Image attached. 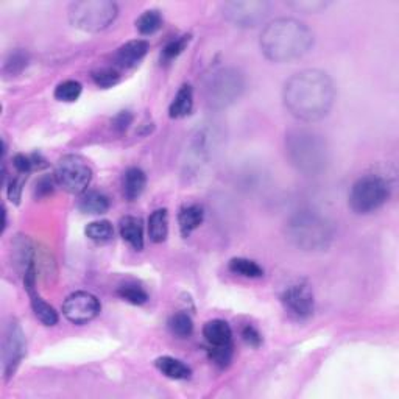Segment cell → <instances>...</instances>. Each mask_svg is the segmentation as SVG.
<instances>
[{"instance_id":"1","label":"cell","mask_w":399,"mask_h":399,"mask_svg":"<svg viewBox=\"0 0 399 399\" xmlns=\"http://www.w3.org/2000/svg\"><path fill=\"white\" fill-rule=\"evenodd\" d=\"M283 100L298 120L317 122L329 114L336 100V86L323 70H301L285 81Z\"/></svg>"},{"instance_id":"2","label":"cell","mask_w":399,"mask_h":399,"mask_svg":"<svg viewBox=\"0 0 399 399\" xmlns=\"http://www.w3.org/2000/svg\"><path fill=\"white\" fill-rule=\"evenodd\" d=\"M260 50L272 63L299 60L313 45V33L298 19L281 17L267 25L260 35Z\"/></svg>"},{"instance_id":"3","label":"cell","mask_w":399,"mask_h":399,"mask_svg":"<svg viewBox=\"0 0 399 399\" xmlns=\"http://www.w3.org/2000/svg\"><path fill=\"white\" fill-rule=\"evenodd\" d=\"M284 146L287 159L303 175L317 176L328 166V142L315 130L303 127L290 130L285 134Z\"/></svg>"},{"instance_id":"4","label":"cell","mask_w":399,"mask_h":399,"mask_svg":"<svg viewBox=\"0 0 399 399\" xmlns=\"http://www.w3.org/2000/svg\"><path fill=\"white\" fill-rule=\"evenodd\" d=\"M285 235L303 251H322L331 245L332 225L317 212L299 211L285 224Z\"/></svg>"},{"instance_id":"5","label":"cell","mask_w":399,"mask_h":399,"mask_svg":"<svg viewBox=\"0 0 399 399\" xmlns=\"http://www.w3.org/2000/svg\"><path fill=\"white\" fill-rule=\"evenodd\" d=\"M119 15L116 2L111 0H80L69 6V21L75 29L99 33L108 29Z\"/></svg>"},{"instance_id":"6","label":"cell","mask_w":399,"mask_h":399,"mask_svg":"<svg viewBox=\"0 0 399 399\" xmlns=\"http://www.w3.org/2000/svg\"><path fill=\"white\" fill-rule=\"evenodd\" d=\"M245 91V77L235 68H224L209 75L205 99L214 109H225L240 99Z\"/></svg>"},{"instance_id":"7","label":"cell","mask_w":399,"mask_h":399,"mask_svg":"<svg viewBox=\"0 0 399 399\" xmlns=\"http://www.w3.org/2000/svg\"><path fill=\"white\" fill-rule=\"evenodd\" d=\"M390 189L387 181L377 175H365L351 187L350 206L357 214L377 211L389 200Z\"/></svg>"},{"instance_id":"8","label":"cell","mask_w":399,"mask_h":399,"mask_svg":"<svg viewBox=\"0 0 399 399\" xmlns=\"http://www.w3.org/2000/svg\"><path fill=\"white\" fill-rule=\"evenodd\" d=\"M55 178L69 194H83L93 180V169L88 161L78 155H66L58 161Z\"/></svg>"},{"instance_id":"9","label":"cell","mask_w":399,"mask_h":399,"mask_svg":"<svg viewBox=\"0 0 399 399\" xmlns=\"http://www.w3.org/2000/svg\"><path fill=\"white\" fill-rule=\"evenodd\" d=\"M270 8L272 3L267 0H237L224 5V15L235 27L253 29L265 21Z\"/></svg>"},{"instance_id":"10","label":"cell","mask_w":399,"mask_h":399,"mask_svg":"<svg viewBox=\"0 0 399 399\" xmlns=\"http://www.w3.org/2000/svg\"><path fill=\"white\" fill-rule=\"evenodd\" d=\"M27 352V340H25V334L16 320L6 324V329L3 334L2 342V370L3 377L8 379L15 375L19 363Z\"/></svg>"},{"instance_id":"11","label":"cell","mask_w":399,"mask_h":399,"mask_svg":"<svg viewBox=\"0 0 399 399\" xmlns=\"http://www.w3.org/2000/svg\"><path fill=\"white\" fill-rule=\"evenodd\" d=\"M100 301L89 292H75L66 298L63 313L70 323L86 324L100 313Z\"/></svg>"},{"instance_id":"12","label":"cell","mask_w":399,"mask_h":399,"mask_svg":"<svg viewBox=\"0 0 399 399\" xmlns=\"http://www.w3.org/2000/svg\"><path fill=\"white\" fill-rule=\"evenodd\" d=\"M281 301H283L285 311L299 320L309 318L313 313V307H315L313 293L306 284L287 287L281 295Z\"/></svg>"},{"instance_id":"13","label":"cell","mask_w":399,"mask_h":399,"mask_svg":"<svg viewBox=\"0 0 399 399\" xmlns=\"http://www.w3.org/2000/svg\"><path fill=\"white\" fill-rule=\"evenodd\" d=\"M148 52V42L143 39H134L120 45L114 54V63L120 69H132L139 64Z\"/></svg>"},{"instance_id":"14","label":"cell","mask_w":399,"mask_h":399,"mask_svg":"<svg viewBox=\"0 0 399 399\" xmlns=\"http://www.w3.org/2000/svg\"><path fill=\"white\" fill-rule=\"evenodd\" d=\"M203 337L209 346H230L233 345V331L224 320H211L203 328Z\"/></svg>"},{"instance_id":"15","label":"cell","mask_w":399,"mask_h":399,"mask_svg":"<svg viewBox=\"0 0 399 399\" xmlns=\"http://www.w3.org/2000/svg\"><path fill=\"white\" fill-rule=\"evenodd\" d=\"M147 185V176L143 173V170L139 167H130L125 173H123V181H122V187H123V195L125 198L133 201L136 198H139L143 189H146Z\"/></svg>"},{"instance_id":"16","label":"cell","mask_w":399,"mask_h":399,"mask_svg":"<svg viewBox=\"0 0 399 399\" xmlns=\"http://www.w3.org/2000/svg\"><path fill=\"white\" fill-rule=\"evenodd\" d=\"M120 235L122 239L128 242L136 251H141L143 248V226L141 219L127 215L120 220Z\"/></svg>"},{"instance_id":"17","label":"cell","mask_w":399,"mask_h":399,"mask_svg":"<svg viewBox=\"0 0 399 399\" xmlns=\"http://www.w3.org/2000/svg\"><path fill=\"white\" fill-rule=\"evenodd\" d=\"M155 365L166 377L175 379V381H186V379H189L192 375L191 368H189L185 362L170 356H162L156 359Z\"/></svg>"},{"instance_id":"18","label":"cell","mask_w":399,"mask_h":399,"mask_svg":"<svg viewBox=\"0 0 399 399\" xmlns=\"http://www.w3.org/2000/svg\"><path fill=\"white\" fill-rule=\"evenodd\" d=\"M192 108H194L192 86L191 84H182L178 89V93H176L172 104H170L169 114L172 119H182V117L191 114Z\"/></svg>"},{"instance_id":"19","label":"cell","mask_w":399,"mask_h":399,"mask_svg":"<svg viewBox=\"0 0 399 399\" xmlns=\"http://www.w3.org/2000/svg\"><path fill=\"white\" fill-rule=\"evenodd\" d=\"M203 219H205V212H203V208L198 205H191L181 209V212L178 215V225L181 234L185 237H189L200 225L203 224Z\"/></svg>"},{"instance_id":"20","label":"cell","mask_w":399,"mask_h":399,"mask_svg":"<svg viewBox=\"0 0 399 399\" xmlns=\"http://www.w3.org/2000/svg\"><path fill=\"white\" fill-rule=\"evenodd\" d=\"M169 234V214L167 209H156L148 219V235L155 244H161Z\"/></svg>"},{"instance_id":"21","label":"cell","mask_w":399,"mask_h":399,"mask_svg":"<svg viewBox=\"0 0 399 399\" xmlns=\"http://www.w3.org/2000/svg\"><path fill=\"white\" fill-rule=\"evenodd\" d=\"M78 208L84 214H104L109 209V198L107 195L97 191L83 192Z\"/></svg>"},{"instance_id":"22","label":"cell","mask_w":399,"mask_h":399,"mask_svg":"<svg viewBox=\"0 0 399 399\" xmlns=\"http://www.w3.org/2000/svg\"><path fill=\"white\" fill-rule=\"evenodd\" d=\"M30 299H31V309H33L36 318L45 326H55L58 323V313L52 307L47 301H44L36 289L29 292Z\"/></svg>"},{"instance_id":"23","label":"cell","mask_w":399,"mask_h":399,"mask_svg":"<svg viewBox=\"0 0 399 399\" xmlns=\"http://www.w3.org/2000/svg\"><path fill=\"white\" fill-rule=\"evenodd\" d=\"M84 233H86L88 239L95 242V244H107L114 237V228L108 220L93 221L86 226Z\"/></svg>"},{"instance_id":"24","label":"cell","mask_w":399,"mask_h":399,"mask_svg":"<svg viewBox=\"0 0 399 399\" xmlns=\"http://www.w3.org/2000/svg\"><path fill=\"white\" fill-rule=\"evenodd\" d=\"M162 27V16L158 10H147L137 17L136 29L142 35H153Z\"/></svg>"},{"instance_id":"25","label":"cell","mask_w":399,"mask_h":399,"mask_svg":"<svg viewBox=\"0 0 399 399\" xmlns=\"http://www.w3.org/2000/svg\"><path fill=\"white\" fill-rule=\"evenodd\" d=\"M230 272L244 278H260L264 274V270L254 260L245 258H234L230 260Z\"/></svg>"},{"instance_id":"26","label":"cell","mask_w":399,"mask_h":399,"mask_svg":"<svg viewBox=\"0 0 399 399\" xmlns=\"http://www.w3.org/2000/svg\"><path fill=\"white\" fill-rule=\"evenodd\" d=\"M169 329L173 334V336L180 337V338H186L191 336L194 331V322H192V318L185 312L173 313V315L169 320Z\"/></svg>"},{"instance_id":"27","label":"cell","mask_w":399,"mask_h":399,"mask_svg":"<svg viewBox=\"0 0 399 399\" xmlns=\"http://www.w3.org/2000/svg\"><path fill=\"white\" fill-rule=\"evenodd\" d=\"M27 66H29V54L25 50L17 49L15 52H11L8 58L5 60L3 72L6 75L16 77L19 74H22L24 69H27Z\"/></svg>"},{"instance_id":"28","label":"cell","mask_w":399,"mask_h":399,"mask_svg":"<svg viewBox=\"0 0 399 399\" xmlns=\"http://www.w3.org/2000/svg\"><path fill=\"white\" fill-rule=\"evenodd\" d=\"M81 91H83L81 83H78L75 80H66L56 86L55 99L60 102L72 103V102L78 100V97L81 95Z\"/></svg>"},{"instance_id":"29","label":"cell","mask_w":399,"mask_h":399,"mask_svg":"<svg viewBox=\"0 0 399 399\" xmlns=\"http://www.w3.org/2000/svg\"><path fill=\"white\" fill-rule=\"evenodd\" d=\"M117 293H119V297H120L122 299H125V301H128V303H132V304H134V306L146 304L147 299H148L147 292L143 290L142 287L134 285V284L122 285L120 289L117 290Z\"/></svg>"},{"instance_id":"30","label":"cell","mask_w":399,"mask_h":399,"mask_svg":"<svg viewBox=\"0 0 399 399\" xmlns=\"http://www.w3.org/2000/svg\"><path fill=\"white\" fill-rule=\"evenodd\" d=\"M93 80L97 86H100L103 89H108V88H113L114 84L119 83L120 75H119V72H117L116 68H103V69H99L97 72H94Z\"/></svg>"},{"instance_id":"31","label":"cell","mask_w":399,"mask_h":399,"mask_svg":"<svg viewBox=\"0 0 399 399\" xmlns=\"http://www.w3.org/2000/svg\"><path fill=\"white\" fill-rule=\"evenodd\" d=\"M189 41H191V35H182L173 39V41H170L164 47V50H162V60L164 61L175 60L176 56H180L182 52L186 50Z\"/></svg>"},{"instance_id":"32","label":"cell","mask_w":399,"mask_h":399,"mask_svg":"<svg viewBox=\"0 0 399 399\" xmlns=\"http://www.w3.org/2000/svg\"><path fill=\"white\" fill-rule=\"evenodd\" d=\"M209 357L211 361L224 368L233 359V345L230 346H209Z\"/></svg>"},{"instance_id":"33","label":"cell","mask_w":399,"mask_h":399,"mask_svg":"<svg viewBox=\"0 0 399 399\" xmlns=\"http://www.w3.org/2000/svg\"><path fill=\"white\" fill-rule=\"evenodd\" d=\"M39 156H27V155H16L15 158H13V166H15L16 172L19 175H24L27 176L31 170L38 167V161Z\"/></svg>"},{"instance_id":"34","label":"cell","mask_w":399,"mask_h":399,"mask_svg":"<svg viewBox=\"0 0 399 399\" xmlns=\"http://www.w3.org/2000/svg\"><path fill=\"white\" fill-rule=\"evenodd\" d=\"M328 2H322V0H297V2H290L289 6L303 13H318L328 6Z\"/></svg>"},{"instance_id":"35","label":"cell","mask_w":399,"mask_h":399,"mask_svg":"<svg viewBox=\"0 0 399 399\" xmlns=\"http://www.w3.org/2000/svg\"><path fill=\"white\" fill-rule=\"evenodd\" d=\"M242 338H244V342L247 345L253 346V348H258V346L263 343V337H260L258 329L253 328L251 324H248L244 329H242Z\"/></svg>"},{"instance_id":"36","label":"cell","mask_w":399,"mask_h":399,"mask_svg":"<svg viewBox=\"0 0 399 399\" xmlns=\"http://www.w3.org/2000/svg\"><path fill=\"white\" fill-rule=\"evenodd\" d=\"M55 182H56V178H50V176H42V178L36 182L38 197H47V195L54 194Z\"/></svg>"},{"instance_id":"37","label":"cell","mask_w":399,"mask_h":399,"mask_svg":"<svg viewBox=\"0 0 399 399\" xmlns=\"http://www.w3.org/2000/svg\"><path fill=\"white\" fill-rule=\"evenodd\" d=\"M22 186H24V175H19L17 178H13L8 185V198L13 203H19L21 200V194H22Z\"/></svg>"},{"instance_id":"38","label":"cell","mask_w":399,"mask_h":399,"mask_svg":"<svg viewBox=\"0 0 399 399\" xmlns=\"http://www.w3.org/2000/svg\"><path fill=\"white\" fill-rule=\"evenodd\" d=\"M132 122H133V114L130 113V111H120V113L113 119V125L117 132L122 133L128 130V127L132 125Z\"/></svg>"}]
</instances>
